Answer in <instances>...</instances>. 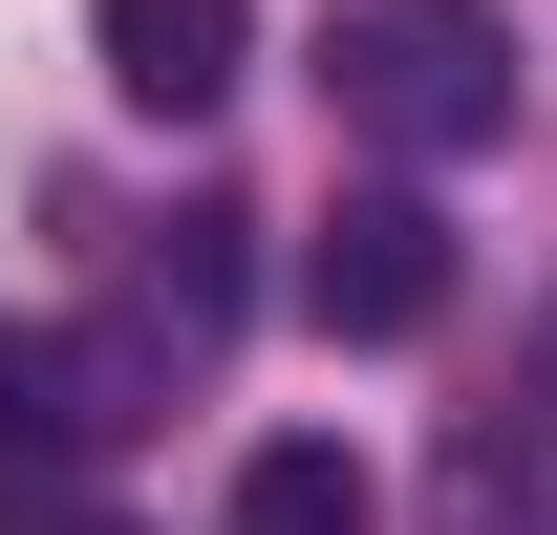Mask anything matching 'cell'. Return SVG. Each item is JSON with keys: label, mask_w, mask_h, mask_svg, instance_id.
Listing matches in <instances>:
<instances>
[{"label": "cell", "mask_w": 557, "mask_h": 535, "mask_svg": "<svg viewBox=\"0 0 557 535\" xmlns=\"http://www.w3.org/2000/svg\"><path fill=\"white\" fill-rule=\"evenodd\" d=\"M322 86H344V129L386 172H450V150L515 129V22L493 0H364L344 43H322Z\"/></svg>", "instance_id": "cell-1"}, {"label": "cell", "mask_w": 557, "mask_h": 535, "mask_svg": "<svg viewBox=\"0 0 557 535\" xmlns=\"http://www.w3.org/2000/svg\"><path fill=\"white\" fill-rule=\"evenodd\" d=\"M300 322L322 343H429L450 322V214H429L408 172H364V194L300 236Z\"/></svg>", "instance_id": "cell-2"}, {"label": "cell", "mask_w": 557, "mask_h": 535, "mask_svg": "<svg viewBox=\"0 0 557 535\" xmlns=\"http://www.w3.org/2000/svg\"><path fill=\"white\" fill-rule=\"evenodd\" d=\"M129 450V343H0V514Z\"/></svg>", "instance_id": "cell-3"}, {"label": "cell", "mask_w": 557, "mask_h": 535, "mask_svg": "<svg viewBox=\"0 0 557 535\" xmlns=\"http://www.w3.org/2000/svg\"><path fill=\"white\" fill-rule=\"evenodd\" d=\"M86 65L194 129V108H236V65H258V0H86Z\"/></svg>", "instance_id": "cell-4"}, {"label": "cell", "mask_w": 557, "mask_h": 535, "mask_svg": "<svg viewBox=\"0 0 557 535\" xmlns=\"http://www.w3.org/2000/svg\"><path fill=\"white\" fill-rule=\"evenodd\" d=\"M236 535H364V450H322V428L236 450Z\"/></svg>", "instance_id": "cell-5"}, {"label": "cell", "mask_w": 557, "mask_h": 535, "mask_svg": "<svg viewBox=\"0 0 557 535\" xmlns=\"http://www.w3.org/2000/svg\"><path fill=\"white\" fill-rule=\"evenodd\" d=\"M236 322V214H172V343Z\"/></svg>", "instance_id": "cell-6"}]
</instances>
